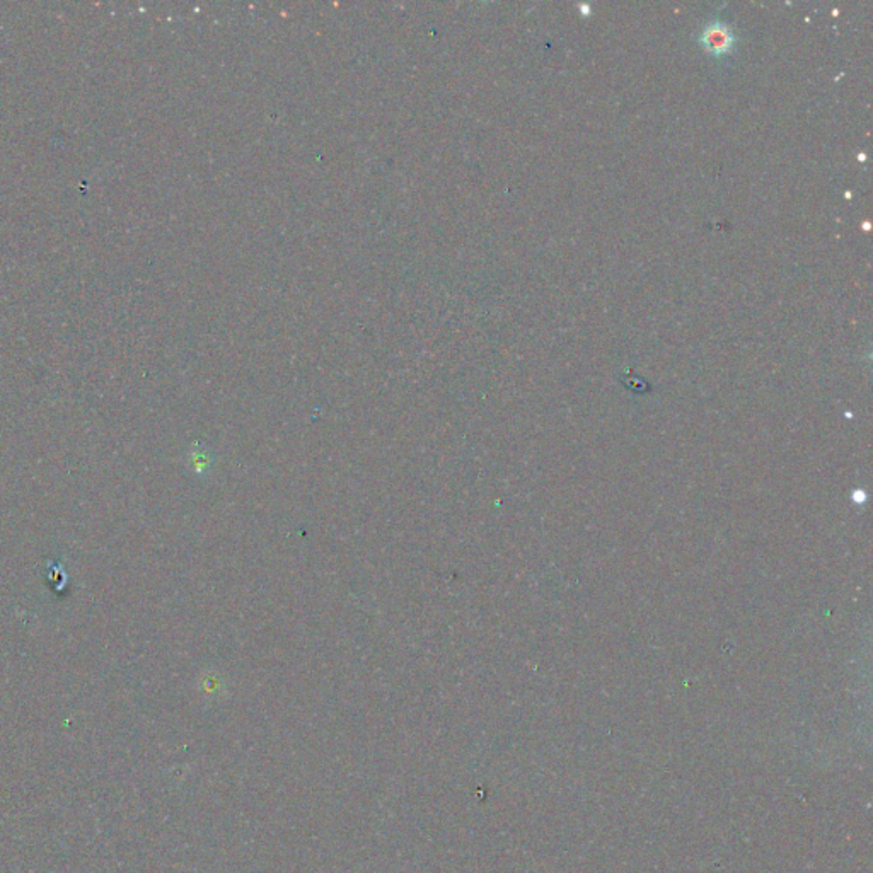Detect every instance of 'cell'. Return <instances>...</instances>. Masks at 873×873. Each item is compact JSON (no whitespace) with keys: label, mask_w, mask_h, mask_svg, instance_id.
<instances>
[{"label":"cell","mask_w":873,"mask_h":873,"mask_svg":"<svg viewBox=\"0 0 873 873\" xmlns=\"http://www.w3.org/2000/svg\"><path fill=\"white\" fill-rule=\"evenodd\" d=\"M699 43L706 52L712 53L713 56H725L727 53L734 50L737 38H735L732 28L727 22L716 19L703 28V31L699 35Z\"/></svg>","instance_id":"cell-1"}]
</instances>
